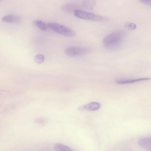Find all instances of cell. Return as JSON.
I'll use <instances>...</instances> for the list:
<instances>
[{
  "label": "cell",
  "instance_id": "obj_1",
  "mask_svg": "<svg viewBox=\"0 0 151 151\" xmlns=\"http://www.w3.org/2000/svg\"><path fill=\"white\" fill-rule=\"evenodd\" d=\"M125 37V33L123 31H115L106 36L103 39L102 42L106 49L114 50L120 47Z\"/></svg>",
  "mask_w": 151,
  "mask_h": 151
},
{
  "label": "cell",
  "instance_id": "obj_2",
  "mask_svg": "<svg viewBox=\"0 0 151 151\" xmlns=\"http://www.w3.org/2000/svg\"><path fill=\"white\" fill-rule=\"evenodd\" d=\"M73 13L76 17L83 19L99 22H106L109 20L107 17L80 9L75 10Z\"/></svg>",
  "mask_w": 151,
  "mask_h": 151
},
{
  "label": "cell",
  "instance_id": "obj_3",
  "mask_svg": "<svg viewBox=\"0 0 151 151\" xmlns=\"http://www.w3.org/2000/svg\"><path fill=\"white\" fill-rule=\"evenodd\" d=\"M47 25L54 31L64 36L72 37L76 35V32L73 29L58 23L50 22L47 23Z\"/></svg>",
  "mask_w": 151,
  "mask_h": 151
},
{
  "label": "cell",
  "instance_id": "obj_4",
  "mask_svg": "<svg viewBox=\"0 0 151 151\" xmlns=\"http://www.w3.org/2000/svg\"><path fill=\"white\" fill-rule=\"evenodd\" d=\"M89 50V49L87 48L72 47L66 49L65 53L69 56H77L86 54Z\"/></svg>",
  "mask_w": 151,
  "mask_h": 151
},
{
  "label": "cell",
  "instance_id": "obj_5",
  "mask_svg": "<svg viewBox=\"0 0 151 151\" xmlns=\"http://www.w3.org/2000/svg\"><path fill=\"white\" fill-rule=\"evenodd\" d=\"M139 146L147 151H151V137L140 139L138 141Z\"/></svg>",
  "mask_w": 151,
  "mask_h": 151
},
{
  "label": "cell",
  "instance_id": "obj_6",
  "mask_svg": "<svg viewBox=\"0 0 151 151\" xmlns=\"http://www.w3.org/2000/svg\"><path fill=\"white\" fill-rule=\"evenodd\" d=\"M4 22L9 23H17L21 20V17L18 16L13 14H8L4 16L2 18Z\"/></svg>",
  "mask_w": 151,
  "mask_h": 151
},
{
  "label": "cell",
  "instance_id": "obj_7",
  "mask_svg": "<svg viewBox=\"0 0 151 151\" xmlns=\"http://www.w3.org/2000/svg\"><path fill=\"white\" fill-rule=\"evenodd\" d=\"M101 107L100 104L97 102H93L80 107L81 109H84L90 111H94L99 109Z\"/></svg>",
  "mask_w": 151,
  "mask_h": 151
},
{
  "label": "cell",
  "instance_id": "obj_8",
  "mask_svg": "<svg viewBox=\"0 0 151 151\" xmlns=\"http://www.w3.org/2000/svg\"><path fill=\"white\" fill-rule=\"evenodd\" d=\"M149 78H143L136 79H129V80H119L116 81V83L119 84H126L132 83L142 81L149 79Z\"/></svg>",
  "mask_w": 151,
  "mask_h": 151
},
{
  "label": "cell",
  "instance_id": "obj_9",
  "mask_svg": "<svg viewBox=\"0 0 151 151\" xmlns=\"http://www.w3.org/2000/svg\"><path fill=\"white\" fill-rule=\"evenodd\" d=\"M55 151H73L68 147L60 143H56L53 146Z\"/></svg>",
  "mask_w": 151,
  "mask_h": 151
},
{
  "label": "cell",
  "instance_id": "obj_10",
  "mask_svg": "<svg viewBox=\"0 0 151 151\" xmlns=\"http://www.w3.org/2000/svg\"><path fill=\"white\" fill-rule=\"evenodd\" d=\"M76 8L75 4L72 3H65L61 7L63 11L67 13H71Z\"/></svg>",
  "mask_w": 151,
  "mask_h": 151
},
{
  "label": "cell",
  "instance_id": "obj_11",
  "mask_svg": "<svg viewBox=\"0 0 151 151\" xmlns=\"http://www.w3.org/2000/svg\"><path fill=\"white\" fill-rule=\"evenodd\" d=\"M96 4V1L94 0H85L82 3L83 7L90 10H92Z\"/></svg>",
  "mask_w": 151,
  "mask_h": 151
},
{
  "label": "cell",
  "instance_id": "obj_12",
  "mask_svg": "<svg viewBox=\"0 0 151 151\" xmlns=\"http://www.w3.org/2000/svg\"><path fill=\"white\" fill-rule=\"evenodd\" d=\"M35 25L42 30L45 31L47 29V26L45 23L42 20H37L34 22Z\"/></svg>",
  "mask_w": 151,
  "mask_h": 151
},
{
  "label": "cell",
  "instance_id": "obj_13",
  "mask_svg": "<svg viewBox=\"0 0 151 151\" xmlns=\"http://www.w3.org/2000/svg\"><path fill=\"white\" fill-rule=\"evenodd\" d=\"M45 60L44 56L42 55L39 54L36 55L34 58V60L37 64H41Z\"/></svg>",
  "mask_w": 151,
  "mask_h": 151
},
{
  "label": "cell",
  "instance_id": "obj_14",
  "mask_svg": "<svg viewBox=\"0 0 151 151\" xmlns=\"http://www.w3.org/2000/svg\"><path fill=\"white\" fill-rule=\"evenodd\" d=\"M124 27L129 29L133 30L136 28V25L134 23L127 22L124 25Z\"/></svg>",
  "mask_w": 151,
  "mask_h": 151
},
{
  "label": "cell",
  "instance_id": "obj_15",
  "mask_svg": "<svg viewBox=\"0 0 151 151\" xmlns=\"http://www.w3.org/2000/svg\"><path fill=\"white\" fill-rule=\"evenodd\" d=\"M139 1L143 4L151 6V0H141Z\"/></svg>",
  "mask_w": 151,
  "mask_h": 151
},
{
  "label": "cell",
  "instance_id": "obj_16",
  "mask_svg": "<svg viewBox=\"0 0 151 151\" xmlns=\"http://www.w3.org/2000/svg\"><path fill=\"white\" fill-rule=\"evenodd\" d=\"M122 151H134L130 147H127L125 148Z\"/></svg>",
  "mask_w": 151,
  "mask_h": 151
}]
</instances>
